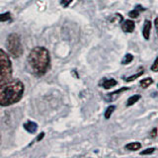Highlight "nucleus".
<instances>
[{"label":"nucleus","instance_id":"ddd939ff","mask_svg":"<svg viewBox=\"0 0 158 158\" xmlns=\"http://www.w3.org/2000/svg\"><path fill=\"white\" fill-rule=\"evenodd\" d=\"M140 99V95H133L131 96V98H128V100H127V106H132L133 104L136 103L138 100Z\"/></svg>","mask_w":158,"mask_h":158},{"label":"nucleus","instance_id":"f3484780","mask_svg":"<svg viewBox=\"0 0 158 158\" xmlns=\"http://www.w3.org/2000/svg\"><path fill=\"white\" fill-rule=\"evenodd\" d=\"M138 15H139V10L138 9H135V10H132V11H131L130 13H128V16H130L131 18H137Z\"/></svg>","mask_w":158,"mask_h":158},{"label":"nucleus","instance_id":"7ed1b4c3","mask_svg":"<svg viewBox=\"0 0 158 158\" xmlns=\"http://www.w3.org/2000/svg\"><path fill=\"white\" fill-rule=\"evenodd\" d=\"M12 62L7 52L0 49V85L12 79Z\"/></svg>","mask_w":158,"mask_h":158},{"label":"nucleus","instance_id":"0eeeda50","mask_svg":"<svg viewBox=\"0 0 158 158\" xmlns=\"http://www.w3.org/2000/svg\"><path fill=\"white\" fill-rule=\"evenodd\" d=\"M23 127H24L25 130L30 133H35L38 130V125L35 122H32V121H29L27 123H25L23 125Z\"/></svg>","mask_w":158,"mask_h":158},{"label":"nucleus","instance_id":"6ab92c4d","mask_svg":"<svg viewBox=\"0 0 158 158\" xmlns=\"http://www.w3.org/2000/svg\"><path fill=\"white\" fill-rule=\"evenodd\" d=\"M151 70H152V71H154V72H158V57L155 59L154 63L152 64V66H151Z\"/></svg>","mask_w":158,"mask_h":158},{"label":"nucleus","instance_id":"5701e85b","mask_svg":"<svg viewBox=\"0 0 158 158\" xmlns=\"http://www.w3.org/2000/svg\"><path fill=\"white\" fill-rule=\"evenodd\" d=\"M154 24H155V26H157V25H158V17L155 19V21H154Z\"/></svg>","mask_w":158,"mask_h":158},{"label":"nucleus","instance_id":"393cba45","mask_svg":"<svg viewBox=\"0 0 158 158\" xmlns=\"http://www.w3.org/2000/svg\"><path fill=\"white\" fill-rule=\"evenodd\" d=\"M0 140H1V136H0Z\"/></svg>","mask_w":158,"mask_h":158},{"label":"nucleus","instance_id":"2eb2a0df","mask_svg":"<svg viewBox=\"0 0 158 158\" xmlns=\"http://www.w3.org/2000/svg\"><path fill=\"white\" fill-rule=\"evenodd\" d=\"M10 19H11V13L10 12L0 14V22H6L9 21Z\"/></svg>","mask_w":158,"mask_h":158},{"label":"nucleus","instance_id":"6e6552de","mask_svg":"<svg viewBox=\"0 0 158 158\" xmlns=\"http://www.w3.org/2000/svg\"><path fill=\"white\" fill-rule=\"evenodd\" d=\"M150 30H151V22L150 21H145L144 23V27H143V37H144L145 40H149L150 37Z\"/></svg>","mask_w":158,"mask_h":158},{"label":"nucleus","instance_id":"b1692460","mask_svg":"<svg viewBox=\"0 0 158 158\" xmlns=\"http://www.w3.org/2000/svg\"><path fill=\"white\" fill-rule=\"evenodd\" d=\"M156 27V30H157V34H158V25H157V26H155Z\"/></svg>","mask_w":158,"mask_h":158},{"label":"nucleus","instance_id":"f03ea898","mask_svg":"<svg viewBox=\"0 0 158 158\" xmlns=\"http://www.w3.org/2000/svg\"><path fill=\"white\" fill-rule=\"evenodd\" d=\"M28 64L32 72L37 76H43L51 65V56L44 47H36L28 56Z\"/></svg>","mask_w":158,"mask_h":158},{"label":"nucleus","instance_id":"a211bd4d","mask_svg":"<svg viewBox=\"0 0 158 158\" xmlns=\"http://www.w3.org/2000/svg\"><path fill=\"white\" fill-rule=\"evenodd\" d=\"M155 150V148H147V149H145L144 151H141L140 154L141 155H146V154H151V153H153Z\"/></svg>","mask_w":158,"mask_h":158},{"label":"nucleus","instance_id":"20e7f679","mask_svg":"<svg viewBox=\"0 0 158 158\" xmlns=\"http://www.w3.org/2000/svg\"><path fill=\"white\" fill-rule=\"evenodd\" d=\"M5 46H6L7 51L11 56H13L15 58H18L21 56H23L24 48L22 46L21 37H20L18 34H16V33L10 34L7 37Z\"/></svg>","mask_w":158,"mask_h":158},{"label":"nucleus","instance_id":"1a4fd4ad","mask_svg":"<svg viewBox=\"0 0 158 158\" xmlns=\"http://www.w3.org/2000/svg\"><path fill=\"white\" fill-rule=\"evenodd\" d=\"M102 85L105 89H110V88L117 85V81L115 79H106V80H104Z\"/></svg>","mask_w":158,"mask_h":158},{"label":"nucleus","instance_id":"412c9836","mask_svg":"<svg viewBox=\"0 0 158 158\" xmlns=\"http://www.w3.org/2000/svg\"><path fill=\"white\" fill-rule=\"evenodd\" d=\"M44 136V132H42V133H40V135H38V137H37V141H40V140H42L43 139V137Z\"/></svg>","mask_w":158,"mask_h":158},{"label":"nucleus","instance_id":"f8f14e48","mask_svg":"<svg viewBox=\"0 0 158 158\" xmlns=\"http://www.w3.org/2000/svg\"><path fill=\"white\" fill-rule=\"evenodd\" d=\"M115 109H116V107L114 106V105H111V106H109L107 108V110L105 111V115H104V117H105L106 120H109V118H111L113 112L115 111Z\"/></svg>","mask_w":158,"mask_h":158},{"label":"nucleus","instance_id":"423d86ee","mask_svg":"<svg viewBox=\"0 0 158 158\" xmlns=\"http://www.w3.org/2000/svg\"><path fill=\"white\" fill-rule=\"evenodd\" d=\"M135 22L131 21V20H126L122 24V29L125 33H132L133 30H135Z\"/></svg>","mask_w":158,"mask_h":158},{"label":"nucleus","instance_id":"4468645a","mask_svg":"<svg viewBox=\"0 0 158 158\" xmlns=\"http://www.w3.org/2000/svg\"><path fill=\"white\" fill-rule=\"evenodd\" d=\"M153 83V80L150 78V77H147L145 79H143V80L140 81V86L142 88H147L149 85H151V84Z\"/></svg>","mask_w":158,"mask_h":158},{"label":"nucleus","instance_id":"f257e3e1","mask_svg":"<svg viewBox=\"0 0 158 158\" xmlns=\"http://www.w3.org/2000/svg\"><path fill=\"white\" fill-rule=\"evenodd\" d=\"M25 91L24 83L19 79H11L0 85V106L8 107L18 103L22 99Z\"/></svg>","mask_w":158,"mask_h":158},{"label":"nucleus","instance_id":"aec40b11","mask_svg":"<svg viewBox=\"0 0 158 158\" xmlns=\"http://www.w3.org/2000/svg\"><path fill=\"white\" fill-rule=\"evenodd\" d=\"M72 1H73V0H61V1H60V4H61V6H62V7L66 8V7L69 6V4H70Z\"/></svg>","mask_w":158,"mask_h":158},{"label":"nucleus","instance_id":"39448f33","mask_svg":"<svg viewBox=\"0 0 158 158\" xmlns=\"http://www.w3.org/2000/svg\"><path fill=\"white\" fill-rule=\"evenodd\" d=\"M128 90V87H123L121 89H118V90L115 91V92H112V93H109L107 94V95L105 96V100L108 101V102H113L117 100V99L118 98V96L121 95V93L123 92V91H127Z\"/></svg>","mask_w":158,"mask_h":158},{"label":"nucleus","instance_id":"dca6fc26","mask_svg":"<svg viewBox=\"0 0 158 158\" xmlns=\"http://www.w3.org/2000/svg\"><path fill=\"white\" fill-rule=\"evenodd\" d=\"M132 60H133V56H132V54H131V53H127V54H126V56H125V57H123L122 63L126 65V64L131 63Z\"/></svg>","mask_w":158,"mask_h":158},{"label":"nucleus","instance_id":"9d476101","mask_svg":"<svg viewBox=\"0 0 158 158\" xmlns=\"http://www.w3.org/2000/svg\"><path fill=\"white\" fill-rule=\"evenodd\" d=\"M126 148L128 150H131V151H135V150H138L141 148V144L139 142H131L128 143V144L126 145Z\"/></svg>","mask_w":158,"mask_h":158},{"label":"nucleus","instance_id":"4be33fe9","mask_svg":"<svg viewBox=\"0 0 158 158\" xmlns=\"http://www.w3.org/2000/svg\"><path fill=\"white\" fill-rule=\"evenodd\" d=\"M156 133H157V130H156V128H154V130H153V131H151V136L152 137H155L156 136Z\"/></svg>","mask_w":158,"mask_h":158},{"label":"nucleus","instance_id":"9b49d317","mask_svg":"<svg viewBox=\"0 0 158 158\" xmlns=\"http://www.w3.org/2000/svg\"><path fill=\"white\" fill-rule=\"evenodd\" d=\"M143 72H144V70H143V68H140V69H139V71H138L137 73L133 74V75H131V76H130V77H127V78L126 79V81H127V82H131V81H133L135 79H136V78H138L139 76H141L142 74H143Z\"/></svg>","mask_w":158,"mask_h":158}]
</instances>
